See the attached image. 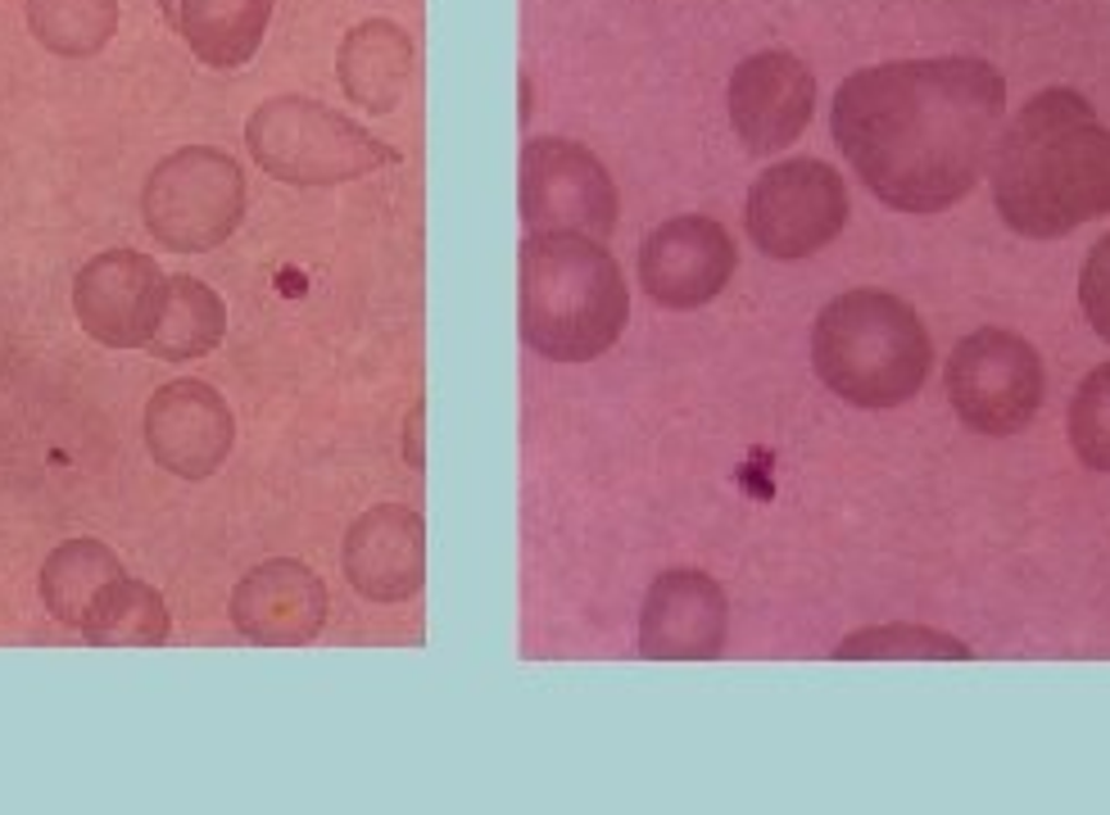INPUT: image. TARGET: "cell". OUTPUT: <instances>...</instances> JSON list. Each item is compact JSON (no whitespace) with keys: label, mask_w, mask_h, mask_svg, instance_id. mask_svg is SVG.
I'll use <instances>...</instances> for the list:
<instances>
[{"label":"cell","mask_w":1110,"mask_h":815,"mask_svg":"<svg viewBox=\"0 0 1110 815\" xmlns=\"http://www.w3.org/2000/svg\"><path fill=\"white\" fill-rule=\"evenodd\" d=\"M730 128L748 145V155H779L789 149L816 109V77L789 50H762L743 59L726 91Z\"/></svg>","instance_id":"4fadbf2b"},{"label":"cell","mask_w":1110,"mask_h":815,"mask_svg":"<svg viewBox=\"0 0 1110 815\" xmlns=\"http://www.w3.org/2000/svg\"><path fill=\"white\" fill-rule=\"evenodd\" d=\"M838 661H970V648L934 625H866L834 648Z\"/></svg>","instance_id":"7402d4cb"},{"label":"cell","mask_w":1110,"mask_h":815,"mask_svg":"<svg viewBox=\"0 0 1110 815\" xmlns=\"http://www.w3.org/2000/svg\"><path fill=\"white\" fill-rule=\"evenodd\" d=\"M1006 118L983 59H897L834 91L829 132L861 187L897 214H943L975 191Z\"/></svg>","instance_id":"6da1fadb"},{"label":"cell","mask_w":1110,"mask_h":815,"mask_svg":"<svg viewBox=\"0 0 1110 815\" xmlns=\"http://www.w3.org/2000/svg\"><path fill=\"white\" fill-rule=\"evenodd\" d=\"M947 404L975 435H1019L1042 408V358L1006 326H979L947 353Z\"/></svg>","instance_id":"52a82bcc"},{"label":"cell","mask_w":1110,"mask_h":815,"mask_svg":"<svg viewBox=\"0 0 1110 815\" xmlns=\"http://www.w3.org/2000/svg\"><path fill=\"white\" fill-rule=\"evenodd\" d=\"M417 427H422V408H413V412H408V427H404V431H408V467L422 471V453H417Z\"/></svg>","instance_id":"484cf974"},{"label":"cell","mask_w":1110,"mask_h":815,"mask_svg":"<svg viewBox=\"0 0 1110 815\" xmlns=\"http://www.w3.org/2000/svg\"><path fill=\"white\" fill-rule=\"evenodd\" d=\"M522 340L549 362L604 358L630 322V286L604 240L581 231H526L517 254Z\"/></svg>","instance_id":"3957f363"},{"label":"cell","mask_w":1110,"mask_h":815,"mask_svg":"<svg viewBox=\"0 0 1110 815\" xmlns=\"http://www.w3.org/2000/svg\"><path fill=\"white\" fill-rule=\"evenodd\" d=\"M988 187L1015 236L1061 240L1110 214V128L1078 91H1038L998 132Z\"/></svg>","instance_id":"7a4b0ae2"},{"label":"cell","mask_w":1110,"mask_h":815,"mask_svg":"<svg viewBox=\"0 0 1110 815\" xmlns=\"http://www.w3.org/2000/svg\"><path fill=\"white\" fill-rule=\"evenodd\" d=\"M236 444L231 404L208 381L182 376L159 385L145 404V448L177 480H208Z\"/></svg>","instance_id":"7c38bea8"},{"label":"cell","mask_w":1110,"mask_h":815,"mask_svg":"<svg viewBox=\"0 0 1110 815\" xmlns=\"http://www.w3.org/2000/svg\"><path fill=\"white\" fill-rule=\"evenodd\" d=\"M1070 448L1084 467L1110 471V362L1093 368L1074 389V399H1070Z\"/></svg>","instance_id":"cb8c5ba5"},{"label":"cell","mask_w":1110,"mask_h":815,"mask_svg":"<svg viewBox=\"0 0 1110 815\" xmlns=\"http://www.w3.org/2000/svg\"><path fill=\"white\" fill-rule=\"evenodd\" d=\"M730 602L707 571H663L640 608V652L648 661H712L726 652Z\"/></svg>","instance_id":"9a60e30c"},{"label":"cell","mask_w":1110,"mask_h":815,"mask_svg":"<svg viewBox=\"0 0 1110 815\" xmlns=\"http://www.w3.org/2000/svg\"><path fill=\"white\" fill-rule=\"evenodd\" d=\"M621 218L617 181L604 159L566 136H539L522 149V223L526 231H581L608 240Z\"/></svg>","instance_id":"9c48e42d"},{"label":"cell","mask_w":1110,"mask_h":815,"mask_svg":"<svg viewBox=\"0 0 1110 815\" xmlns=\"http://www.w3.org/2000/svg\"><path fill=\"white\" fill-rule=\"evenodd\" d=\"M123 576V562L118 553L109 549L105 539H92V535H77V539H64L59 549L46 558L41 566V602L46 612L59 621V625H73L82 630V616L86 608L96 602V594Z\"/></svg>","instance_id":"d6986e66"},{"label":"cell","mask_w":1110,"mask_h":815,"mask_svg":"<svg viewBox=\"0 0 1110 815\" xmlns=\"http://www.w3.org/2000/svg\"><path fill=\"white\" fill-rule=\"evenodd\" d=\"M341 566L354 594L368 602H408L427 580V526L404 503L358 512L341 543Z\"/></svg>","instance_id":"2e32d148"},{"label":"cell","mask_w":1110,"mask_h":815,"mask_svg":"<svg viewBox=\"0 0 1110 815\" xmlns=\"http://www.w3.org/2000/svg\"><path fill=\"white\" fill-rule=\"evenodd\" d=\"M812 368L852 408H903L934 368V340L920 313L888 290L829 299L812 326Z\"/></svg>","instance_id":"277c9868"},{"label":"cell","mask_w":1110,"mask_h":815,"mask_svg":"<svg viewBox=\"0 0 1110 815\" xmlns=\"http://www.w3.org/2000/svg\"><path fill=\"white\" fill-rule=\"evenodd\" d=\"M141 218L164 250L208 254L227 245L246 218V172L227 149L182 145L150 168Z\"/></svg>","instance_id":"8992f818"},{"label":"cell","mask_w":1110,"mask_h":815,"mask_svg":"<svg viewBox=\"0 0 1110 815\" xmlns=\"http://www.w3.org/2000/svg\"><path fill=\"white\" fill-rule=\"evenodd\" d=\"M404 77H408V41L399 37V27L368 23L358 33H349L341 50V86L349 91L354 105H363L372 113H390L399 105Z\"/></svg>","instance_id":"44dd1931"},{"label":"cell","mask_w":1110,"mask_h":815,"mask_svg":"<svg viewBox=\"0 0 1110 815\" xmlns=\"http://www.w3.org/2000/svg\"><path fill=\"white\" fill-rule=\"evenodd\" d=\"M227 336V304L214 286H204L200 277L177 272L168 277V304L164 317L150 336V358L159 362H195L204 353H214Z\"/></svg>","instance_id":"ac0fdd59"},{"label":"cell","mask_w":1110,"mask_h":815,"mask_svg":"<svg viewBox=\"0 0 1110 815\" xmlns=\"http://www.w3.org/2000/svg\"><path fill=\"white\" fill-rule=\"evenodd\" d=\"M848 187L825 159H785L766 168L743 204V223L766 259L793 263L834 245L848 227Z\"/></svg>","instance_id":"ba28073f"},{"label":"cell","mask_w":1110,"mask_h":815,"mask_svg":"<svg viewBox=\"0 0 1110 815\" xmlns=\"http://www.w3.org/2000/svg\"><path fill=\"white\" fill-rule=\"evenodd\" d=\"M326 612H332V594H326L322 576L313 566L295 558H273L259 562L236 580L227 598V616L236 634L259 648H305L313 644Z\"/></svg>","instance_id":"5bb4252c"},{"label":"cell","mask_w":1110,"mask_h":815,"mask_svg":"<svg viewBox=\"0 0 1110 815\" xmlns=\"http://www.w3.org/2000/svg\"><path fill=\"white\" fill-rule=\"evenodd\" d=\"M246 145L254 164L286 187H341L395 164V149H385L372 132L299 96L259 105L246 123Z\"/></svg>","instance_id":"5b68a950"},{"label":"cell","mask_w":1110,"mask_h":815,"mask_svg":"<svg viewBox=\"0 0 1110 815\" xmlns=\"http://www.w3.org/2000/svg\"><path fill=\"white\" fill-rule=\"evenodd\" d=\"M168 304L164 267L141 250H100L73 277V313L105 349H145Z\"/></svg>","instance_id":"30bf717a"},{"label":"cell","mask_w":1110,"mask_h":815,"mask_svg":"<svg viewBox=\"0 0 1110 815\" xmlns=\"http://www.w3.org/2000/svg\"><path fill=\"white\" fill-rule=\"evenodd\" d=\"M168 634H172L168 598L155 585L128 576L109 580L82 616V639L92 648H159L168 644Z\"/></svg>","instance_id":"e0dca14e"},{"label":"cell","mask_w":1110,"mask_h":815,"mask_svg":"<svg viewBox=\"0 0 1110 815\" xmlns=\"http://www.w3.org/2000/svg\"><path fill=\"white\" fill-rule=\"evenodd\" d=\"M1078 309H1084L1088 326L1110 345V231L1097 240L1078 272Z\"/></svg>","instance_id":"d4e9b609"},{"label":"cell","mask_w":1110,"mask_h":815,"mask_svg":"<svg viewBox=\"0 0 1110 815\" xmlns=\"http://www.w3.org/2000/svg\"><path fill=\"white\" fill-rule=\"evenodd\" d=\"M164 10L177 19L200 59L214 69H236L259 46L267 0H164Z\"/></svg>","instance_id":"ffe728a7"},{"label":"cell","mask_w":1110,"mask_h":815,"mask_svg":"<svg viewBox=\"0 0 1110 815\" xmlns=\"http://www.w3.org/2000/svg\"><path fill=\"white\" fill-rule=\"evenodd\" d=\"M33 27L50 50L92 55L114 27V0H33Z\"/></svg>","instance_id":"603a6c76"},{"label":"cell","mask_w":1110,"mask_h":815,"mask_svg":"<svg viewBox=\"0 0 1110 815\" xmlns=\"http://www.w3.org/2000/svg\"><path fill=\"white\" fill-rule=\"evenodd\" d=\"M739 267L730 231L707 214H680L648 231L640 245V286L657 309L689 313L721 295Z\"/></svg>","instance_id":"8fae6325"}]
</instances>
